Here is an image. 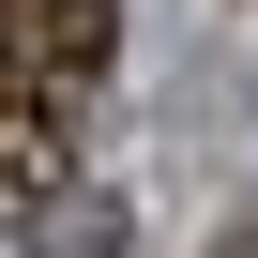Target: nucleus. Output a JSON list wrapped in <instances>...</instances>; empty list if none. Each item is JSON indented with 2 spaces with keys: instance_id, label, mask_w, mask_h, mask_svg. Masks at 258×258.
I'll return each mask as SVG.
<instances>
[{
  "instance_id": "obj_2",
  "label": "nucleus",
  "mask_w": 258,
  "mask_h": 258,
  "mask_svg": "<svg viewBox=\"0 0 258 258\" xmlns=\"http://www.w3.org/2000/svg\"><path fill=\"white\" fill-rule=\"evenodd\" d=\"M0 16H16V46H31V76L76 106L91 76H106V46H121V0H0Z\"/></svg>"
},
{
  "instance_id": "obj_4",
  "label": "nucleus",
  "mask_w": 258,
  "mask_h": 258,
  "mask_svg": "<svg viewBox=\"0 0 258 258\" xmlns=\"http://www.w3.org/2000/svg\"><path fill=\"white\" fill-rule=\"evenodd\" d=\"M0 76H31V46H16V16H0Z\"/></svg>"
},
{
  "instance_id": "obj_5",
  "label": "nucleus",
  "mask_w": 258,
  "mask_h": 258,
  "mask_svg": "<svg viewBox=\"0 0 258 258\" xmlns=\"http://www.w3.org/2000/svg\"><path fill=\"white\" fill-rule=\"evenodd\" d=\"M228 258H258V213H243V243H228Z\"/></svg>"
},
{
  "instance_id": "obj_3",
  "label": "nucleus",
  "mask_w": 258,
  "mask_h": 258,
  "mask_svg": "<svg viewBox=\"0 0 258 258\" xmlns=\"http://www.w3.org/2000/svg\"><path fill=\"white\" fill-rule=\"evenodd\" d=\"M31 228H46V258H121V213H91V228L76 213H31Z\"/></svg>"
},
{
  "instance_id": "obj_1",
  "label": "nucleus",
  "mask_w": 258,
  "mask_h": 258,
  "mask_svg": "<svg viewBox=\"0 0 258 258\" xmlns=\"http://www.w3.org/2000/svg\"><path fill=\"white\" fill-rule=\"evenodd\" d=\"M61 167H76V137H61V91L46 76H0V213H61Z\"/></svg>"
}]
</instances>
